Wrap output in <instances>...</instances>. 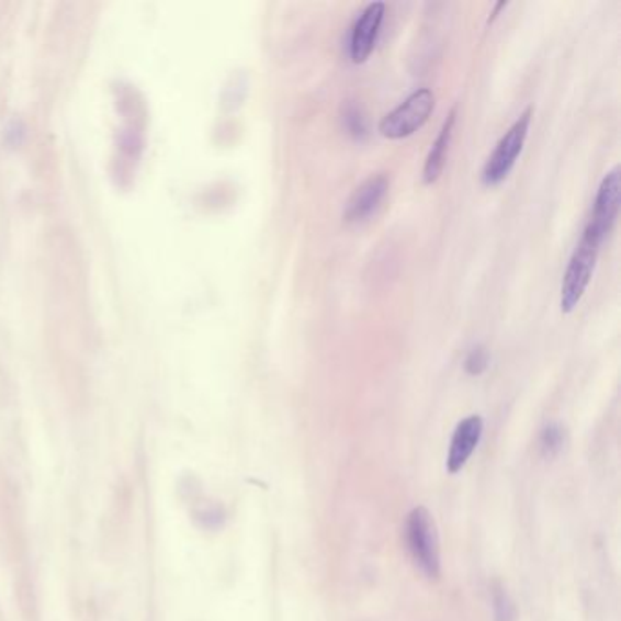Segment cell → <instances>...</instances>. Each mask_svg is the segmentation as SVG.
I'll list each match as a JSON object with an SVG mask.
<instances>
[{
    "label": "cell",
    "instance_id": "obj_1",
    "mask_svg": "<svg viewBox=\"0 0 621 621\" xmlns=\"http://www.w3.org/2000/svg\"><path fill=\"white\" fill-rule=\"evenodd\" d=\"M601 242L603 239L585 226L582 239L574 248L573 256L568 259L567 270L563 275L562 292H560V306H562L563 314L576 310V306L584 300L592 273H595Z\"/></svg>",
    "mask_w": 621,
    "mask_h": 621
},
{
    "label": "cell",
    "instance_id": "obj_2",
    "mask_svg": "<svg viewBox=\"0 0 621 621\" xmlns=\"http://www.w3.org/2000/svg\"><path fill=\"white\" fill-rule=\"evenodd\" d=\"M407 546L419 571L429 579H438L441 574L440 538L436 531L434 518L425 507L410 510L405 523Z\"/></svg>",
    "mask_w": 621,
    "mask_h": 621
},
{
    "label": "cell",
    "instance_id": "obj_3",
    "mask_svg": "<svg viewBox=\"0 0 621 621\" xmlns=\"http://www.w3.org/2000/svg\"><path fill=\"white\" fill-rule=\"evenodd\" d=\"M532 115H534L532 106L527 108L526 112L516 118L509 132H505L504 137L499 139L498 145L483 167L482 181L485 187H498L505 179L509 178V173L512 172V168H515L516 161H518V157L526 146Z\"/></svg>",
    "mask_w": 621,
    "mask_h": 621
},
{
    "label": "cell",
    "instance_id": "obj_4",
    "mask_svg": "<svg viewBox=\"0 0 621 621\" xmlns=\"http://www.w3.org/2000/svg\"><path fill=\"white\" fill-rule=\"evenodd\" d=\"M436 97L429 88L414 91L399 106L381 118L380 134L386 139H405L424 128L434 112Z\"/></svg>",
    "mask_w": 621,
    "mask_h": 621
},
{
    "label": "cell",
    "instance_id": "obj_5",
    "mask_svg": "<svg viewBox=\"0 0 621 621\" xmlns=\"http://www.w3.org/2000/svg\"><path fill=\"white\" fill-rule=\"evenodd\" d=\"M620 197L621 172L620 167H614L611 172L606 173V178L601 179L600 188L596 193L595 206H592V215L587 225V228L595 232L596 236H600L603 241L617 225Z\"/></svg>",
    "mask_w": 621,
    "mask_h": 621
},
{
    "label": "cell",
    "instance_id": "obj_6",
    "mask_svg": "<svg viewBox=\"0 0 621 621\" xmlns=\"http://www.w3.org/2000/svg\"><path fill=\"white\" fill-rule=\"evenodd\" d=\"M383 19H385V4L372 2L364 8L363 13L355 21L352 38H350V59L355 65L366 63L370 54L374 52Z\"/></svg>",
    "mask_w": 621,
    "mask_h": 621
},
{
    "label": "cell",
    "instance_id": "obj_7",
    "mask_svg": "<svg viewBox=\"0 0 621 621\" xmlns=\"http://www.w3.org/2000/svg\"><path fill=\"white\" fill-rule=\"evenodd\" d=\"M388 184L391 181L386 178V173H374L369 179H364L347 201L343 212L345 223L352 225V223H361L366 219L385 199Z\"/></svg>",
    "mask_w": 621,
    "mask_h": 621
},
{
    "label": "cell",
    "instance_id": "obj_8",
    "mask_svg": "<svg viewBox=\"0 0 621 621\" xmlns=\"http://www.w3.org/2000/svg\"><path fill=\"white\" fill-rule=\"evenodd\" d=\"M482 434L483 419L479 416L461 419L450 440L449 455H447V471L450 474H458L466 465V461L471 460L472 452L482 440Z\"/></svg>",
    "mask_w": 621,
    "mask_h": 621
},
{
    "label": "cell",
    "instance_id": "obj_9",
    "mask_svg": "<svg viewBox=\"0 0 621 621\" xmlns=\"http://www.w3.org/2000/svg\"><path fill=\"white\" fill-rule=\"evenodd\" d=\"M455 123V110L449 113V117L441 126V132L436 137L434 145L430 148L427 161L424 167L425 184H434L443 172L444 161H447V151H449L450 140H452V128Z\"/></svg>",
    "mask_w": 621,
    "mask_h": 621
},
{
    "label": "cell",
    "instance_id": "obj_10",
    "mask_svg": "<svg viewBox=\"0 0 621 621\" xmlns=\"http://www.w3.org/2000/svg\"><path fill=\"white\" fill-rule=\"evenodd\" d=\"M494 621H518V609L504 585L493 587Z\"/></svg>",
    "mask_w": 621,
    "mask_h": 621
},
{
    "label": "cell",
    "instance_id": "obj_11",
    "mask_svg": "<svg viewBox=\"0 0 621 621\" xmlns=\"http://www.w3.org/2000/svg\"><path fill=\"white\" fill-rule=\"evenodd\" d=\"M343 124L347 132H349L354 139L363 140L369 135V124L364 117L363 110L358 104L349 102L343 110Z\"/></svg>",
    "mask_w": 621,
    "mask_h": 621
},
{
    "label": "cell",
    "instance_id": "obj_12",
    "mask_svg": "<svg viewBox=\"0 0 621 621\" xmlns=\"http://www.w3.org/2000/svg\"><path fill=\"white\" fill-rule=\"evenodd\" d=\"M567 441V434L562 425L552 424L541 432V450L545 455H556L562 452Z\"/></svg>",
    "mask_w": 621,
    "mask_h": 621
},
{
    "label": "cell",
    "instance_id": "obj_13",
    "mask_svg": "<svg viewBox=\"0 0 621 621\" xmlns=\"http://www.w3.org/2000/svg\"><path fill=\"white\" fill-rule=\"evenodd\" d=\"M488 363H490L488 350L483 345H477L466 354L463 366H465V372L468 375H482L487 370Z\"/></svg>",
    "mask_w": 621,
    "mask_h": 621
},
{
    "label": "cell",
    "instance_id": "obj_14",
    "mask_svg": "<svg viewBox=\"0 0 621 621\" xmlns=\"http://www.w3.org/2000/svg\"><path fill=\"white\" fill-rule=\"evenodd\" d=\"M504 8H507V2H498V4L494 5V11L490 13V16H488V22H493Z\"/></svg>",
    "mask_w": 621,
    "mask_h": 621
}]
</instances>
